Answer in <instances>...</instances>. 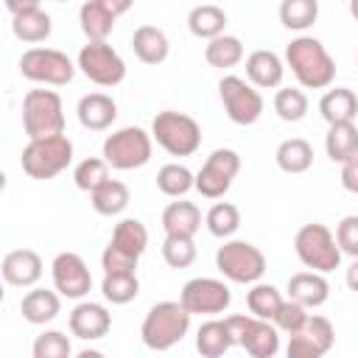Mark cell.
Wrapping results in <instances>:
<instances>
[{"label":"cell","instance_id":"1","mask_svg":"<svg viewBox=\"0 0 358 358\" xmlns=\"http://www.w3.org/2000/svg\"><path fill=\"white\" fill-rule=\"evenodd\" d=\"M285 64L305 90H324L336 78V62L316 36H296L285 48Z\"/></svg>","mask_w":358,"mask_h":358},{"label":"cell","instance_id":"2","mask_svg":"<svg viewBox=\"0 0 358 358\" xmlns=\"http://www.w3.org/2000/svg\"><path fill=\"white\" fill-rule=\"evenodd\" d=\"M190 310L182 302H157L151 305V310L145 313L143 324H140V338L148 350L154 352H165L173 344H179L187 330H190Z\"/></svg>","mask_w":358,"mask_h":358},{"label":"cell","instance_id":"3","mask_svg":"<svg viewBox=\"0 0 358 358\" xmlns=\"http://www.w3.org/2000/svg\"><path fill=\"white\" fill-rule=\"evenodd\" d=\"M70 162H73V140L67 134L28 140V145L22 148V157H20L22 171L39 182L59 176L62 171H67Z\"/></svg>","mask_w":358,"mask_h":358},{"label":"cell","instance_id":"4","mask_svg":"<svg viewBox=\"0 0 358 358\" xmlns=\"http://www.w3.org/2000/svg\"><path fill=\"white\" fill-rule=\"evenodd\" d=\"M151 137L171 157H190L201 145V126L185 112H157L151 120Z\"/></svg>","mask_w":358,"mask_h":358},{"label":"cell","instance_id":"5","mask_svg":"<svg viewBox=\"0 0 358 358\" xmlns=\"http://www.w3.org/2000/svg\"><path fill=\"white\" fill-rule=\"evenodd\" d=\"M22 129L28 140L64 134L62 98L53 90H28L22 98Z\"/></svg>","mask_w":358,"mask_h":358},{"label":"cell","instance_id":"6","mask_svg":"<svg viewBox=\"0 0 358 358\" xmlns=\"http://www.w3.org/2000/svg\"><path fill=\"white\" fill-rule=\"evenodd\" d=\"M294 252L302 260L305 268L313 271H333L341 263V249L336 243V235L324 227V224H302L294 235Z\"/></svg>","mask_w":358,"mask_h":358},{"label":"cell","instance_id":"7","mask_svg":"<svg viewBox=\"0 0 358 358\" xmlns=\"http://www.w3.org/2000/svg\"><path fill=\"white\" fill-rule=\"evenodd\" d=\"M154 137L140 126H123L103 140V159L115 171H134L151 159Z\"/></svg>","mask_w":358,"mask_h":358},{"label":"cell","instance_id":"8","mask_svg":"<svg viewBox=\"0 0 358 358\" xmlns=\"http://www.w3.org/2000/svg\"><path fill=\"white\" fill-rule=\"evenodd\" d=\"M215 268L241 285H252L266 274V255L249 241H227L215 252Z\"/></svg>","mask_w":358,"mask_h":358},{"label":"cell","instance_id":"9","mask_svg":"<svg viewBox=\"0 0 358 358\" xmlns=\"http://www.w3.org/2000/svg\"><path fill=\"white\" fill-rule=\"evenodd\" d=\"M20 73L22 78L34 81V84H48V87H62L70 84L76 76V67L70 62L67 53L56 50V48H28L20 56Z\"/></svg>","mask_w":358,"mask_h":358},{"label":"cell","instance_id":"10","mask_svg":"<svg viewBox=\"0 0 358 358\" xmlns=\"http://www.w3.org/2000/svg\"><path fill=\"white\" fill-rule=\"evenodd\" d=\"M78 70L98 87H115L126 78V62L106 39H90L76 59Z\"/></svg>","mask_w":358,"mask_h":358},{"label":"cell","instance_id":"11","mask_svg":"<svg viewBox=\"0 0 358 358\" xmlns=\"http://www.w3.org/2000/svg\"><path fill=\"white\" fill-rule=\"evenodd\" d=\"M235 347H243L252 358H274L280 350V330L274 322L260 316H227Z\"/></svg>","mask_w":358,"mask_h":358},{"label":"cell","instance_id":"12","mask_svg":"<svg viewBox=\"0 0 358 358\" xmlns=\"http://www.w3.org/2000/svg\"><path fill=\"white\" fill-rule=\"evenodd\" d=\"M218 95H221V103H224V112L232 123L238 126H252L260 120L263 115V95L260 90L241 78V76H224L218 81Z\"/></svg>","mask_w":358,"mask_h":358},{"label":"cell","instance_id":"13","mask_svg":"<svg viewBox=\"0 0 358 358\" xmlns=\"http://www.w3.org/2000/svg\"><path fill=\"white\" fill-rule=\"evenodd\" d=\"M179 302L190 313L215 316V313H224L229 308L232 294H229V285L224 280H215V277H193V280H187L182 285Z\"/></svg>","mask_w":358,"mask_h":358},{"label":"cell","instance_id":"14","mask_svg":"<svg viewBox=\"0 0 358 358\" xmlns=\"http://www.w3.org/2000/svg\"><path fill=\"white\" fill-rule=\"evenodd\" d=\"M238 171H241L238 151H232V148H215L204 159L201 171L196 173V190L204 199H221L232 187V179L238 176Z\"/></svg>","mask_w":358,"mask_h":358},{"label":"cell","instance_id":"15","mask_svg":"<svg viewBox=\"0 0 358 358\" xmlns=\"http://www.w3.org/2000/svg\"><path fill=\"white\" fill-rule=\"evenodd\" d=\"M50 274H53V288L62 296L81 299L92 288V274L87 268V263L81 260V255H76V252L56 255L53 263H50Z\"/></svg>","mask_w":358,"mask_h":358},{"label":"cell","instance_id":"16","mask_svg":"<svg viewBox=\"0 0 358 358\" xmlns=\"http://www.w3.org/2000/svg\"><path fill=\"white\" fill-rule=\"evenodd\" d=\"M333 341H336V330H333L330 319L308 316L305 327L288 338L285 352H288V358H319V355L330 352Z\"/></svg>","mask_w":358,"mask_h":358},{"label":"cell","instance_id":"17","mask_svg":"<svg viewBox=\"0 0 358 358\" xmlns=\"http://www.w3.org/2000/svg\"><path fill=\"white\" fill-rule=\"evenodd\" d=\"M70 333L81 341H98L109 333L112 327V313L101 305V302H78L70 310Z\"/></svg>","mask_w":358,"mask_h":358},{"label":"cell","instance_id":"18","mask_svg":"<svg viewBox=\"0 0 358 358\" xmlns=\"http://www.w3.org/2000/svg\"><path fill=\"white\" fill-rule=\"evenodd\" d=\"M3 280L14 288H34L42 277V257L34 249H11L0 263Z\"/></svg>","mask_w":358,"mask_h":358},{"label":"cell","instance_id":"19","mask_svg":"<svg viewBox=\"0 0 358 358\" xmlns=\"http://www.w3.org/2000/svg\"><path fill=\"white\" fill-rule=\"evenodd\" d=\"M282 76H285V64H282V59L274 50L260 48V50H252L246 56V78L257 90L280 87L282 84Z\"/></svg>","mask_w":358,"mask_h":358},{"label":"cell","instance_id":"20","mask_svg":"<svg viewBox=\"0 0 358 358\" xmlns=\"http://www.w3.org/2000/svg\"><path fill=\"white\" fill-rule=\"evenodd\" d=\"M76 115H78V123L90 131H103L115 123L117 117V103L112 101V95L106 92H90L78 101L76 106Z\"/></svg>","mask_w":358,"mask_h":358},{"label":"cell","instance_id":"21","mask_svg":"<svg viewBox=\"0 0 358 358\" xmlns=\"http://www.w3.org/2000/svg\"><path fill=\"white\" fill-rule=\"evenodd\" d=\"M288 296L302 302L305 308H319L330 296V282L322 271H296L288 277Z\"/></svg>","mask_w":358,"mask_h":358},{"label":"cell","instance_id":"22","mask_svg":"<svg viewBox=\"0 0 358 358\" xmlns=\"http://www.w3.org/2000/svg\"><path fill=\"white\" fill-rule=\"evenodd\" d=\"M131 50L143 64H162L171 53L168 36L157 25H140L131 34Z\"/></svg>","mask_w":358,"mask_h":358},{"label":"cell","instance_id":"23","mask_svg":"<svg viewBox=\"0 0 358 358\" xmlns=\"http://www.w3.org/2000/svg\"><path fill=\"white\" fill-rule=\"evenodd\" d=\"M201 227V210L193 201H171L162 210V229L165 235H182V238H196Z\"/></svg>","mask_w":358,"mask_h":358},{"label":"cell","instance_id":"24","mask_svg":"<svg viewBox=\"0 0 358 358\" xmlns=\"http://www.w3.org/2000/svg\"><path fill=\"white\" fill-rule=\"evenodd\" d=\"M59 310H62L59 291H48V288H31L20 302V313L31 324H48L59 316Z\"/></svg>","mask_w":358,"mask_h":358},{"label":"cell","instance_id":"25","mask_svg":"<svg viewBox=\"0 0 358 358\" xmlns=\"http://www.w3.org/2000/svg\"><path fill=\"white\" fill-rule=\"evenodd\" d=\"M11 31L20 42H28V45H36V42H45L53 31V20L48 11H42L39 6L36 8H25L20 14H11Z\"/></svg>","mask_w":358,"mask_h":358},{"label":"cell","instance_id":"26","mask_svg":"<svg viewBox=\"0 0 358 358\" xmlns=\"http://www.w3.org/2000/svg\"><path fill=\"white\" fill-rule=\"evenodd\" d=\"M324 151L338 165H344L352 157H358V126L352 120H347V123H330V129L324 134Z\"/></svg>","mask_w":358,"mask_h":358},{"label":"cell","instance_id":"27","mask_svg":"<svg viewBox=\"0 0 358 358\" xmlns=\"http://www.w3.org/2000/svg\"><path fill=\"white\" fill-rule=\"evenodd\" d=\"M319 115L327 120V123H347V120H355L358 115V95L350 90V87H336V90H327L319 101Z\"/></svg>","mask_w":358,"mask_h":358},{"label":"cell","instance_id":"28","mask_svg":"<svg viewBox=\"0 0 358 358\" xmlns=\"http://www.w3.org/2000/svg\"><path fill=\"white\" fill-rule=\"evenodd\" d=\"M229 347H235V338L229 333L227 319H210V322H204L199 327V333H196V350L204 358H221Z\"/></svg>","mask_w":358,"mask_h":358},{"label":"cell","instance_id":"29","mask_svg":"<svg viewBox=\"0 0 358 358\" xmlns=\"http://www.w3.org/2000/svg\"><path fill=\"white\" fill-rule=\"evenodd\" d=\"M187 28L193 36L199 39H215L224 34L227 28V11L215 3H201L196 8H190L187 14Z\"/></svg>","mask_w":358,"mask_h":358},{"label":"cell","instance_id":"30","mask_svg":"<svg viewBox=\"0 0 358 358\" xmlns=\"http://www.w3.org/2000/svg\"><path fill=\"white\" fill-rule=\"evenodd\" d=\"M274 159H277L280 171H285V173H305L313 165V148L302 137H288L277 145Z\"/></svg>","mask_w":358,"mask_h":358},{"label":"cell","instance_id":"31","mask_svg":"<svg viewBox=\"0 0 358 358\" xmlns=\"http://www.w3.org/2000/svg\"><path fill=\"white\" fill-rule=\"evenodd\" d=\"M115 14L101 3V0H87L78 8V22L81 31L87 34V39H106L115 28Z\"/></svg>","mask_w":358,"mask_h":358},{"label":"cell","instance_id":"32","mask_svg":"<svg viewBox=\"0 0 358 358\" xmlns=\"http://www.w3.org/2000/svg\"><path fill=\"white\" fill-rule=\"evenodd\" d=\"M204 59L210 67H218V70H229L235 64L243 62V42L232 34H221L215 39H207V48H204Z\"/></svg>","mask_w":358,"mask_h":358},{"label":"cell","instance_id":"33","mask_svg":"<svg viewBox=\"0 0 358 358\" xmlns=\"http://www.w3.org/2000/svg\"><path fill=\"white\" fill-rule=\"evenodd\" d=\"M90 199H92V210L98 215L112 218V215H120L129 207V187L117 179H106L98 190L90 193Z\"/></svg>","mask_w":358,"mask_h":358},{"label":"cell","instance_id":"34","mask_svg":"<svg viewBox=\"0 0 358 358\" xmlns=\"http://www.w3.org/2000/svg\"><path fill=\"white\" fill-rule=\"evenodd\" d=\"M157 187H159V193H165L171 199H182L185 193H190L196 187V176L185 165L168 162L157 171Z\"/></svg>","mask_w":358,"mask_h":358},{"label":"cell","instance_id":"35","mask_svg":"<svg viewBox=\"0 0 358 358\" xmlns=\"http://www.w3.org/2000/svg\"><path fill=\"white\" fill-rule=\"evenodd\" d=\"M282 305V294L271 285V282H252V288L246 291V308L252 316H260V319H274V313L280 310Z\"/></svg>","mask_w":358,"mask_h":358},{"label":"cell","instance_id":"36","mask_svg":"<svg viewBox=\"0 0 358 358\" xmlns=\"http://www.w3.org/2000/svg\"><path fill=\"white\" fill-rule=\"evenodd\" d=\"M319 17V0H280V22L291 31H305Z\"/></svg>","mask_w":358,"mask_h":358},{"label":"cell","instance_id":"37","mask_svg":"<svg viewBox=\"0 0 358 358\" xmlns=\"http://www.w3.org/2000/svg\"><path fill=\"white\" fill-rule=\"evenodd\" d=\"M204 224H207L210 235H215V238H232L238 232V227H241V210L235 204H229V201H215L207 210Z\"/></svg>","mask_w":358,"mask_h":358},{"label":"cell","instance_id":"38","mask_svg":"<svg viewBox=\"0 0 358 358\" xmlns=\"http://www.w3.org/2000/svg\"><path fill=\"white\" fill-rule=\"evenodd\" d=\"M310 103H308V95L296 87H280L277 95H274V112L280 120L285 123H299L305 115H308Z\"/></svg>","mask_w":358,"mask_h":358},{"label":"cell","instance_id":"39","mask_svg":"<svg viewBox=\"0 0 358 358\" xmlns=\"http://www.w3.org/2000/svg\"><path fill=\"white\" fill-rule=\"evenodd\" d=\"M101 294L112 305H126V302L137 299V294H140L137 271H131V274H103Z\"/></svg>","mask_w":358,"mask_h":358},{"label":"cell","instance_id":"40","mask_svg":"<svg viewBox=\"0 0 358 358\" xmlns=\"http://www.w3.org/2000/svg\"><path fill=\"white\" fill-rule=\"evenodd\" d=\"M112 243H117V246H123L126 252H131V255H143L145 252V246H148V229H145V224L143 221H137V218H123L120 224H115V229H112Z\"/></svg>","mask_w":358,"mask_h":358},{"label":"cell","instance_id":"41","mask_svg":"<svg viewBox=\"0 0 358 358\" xmlns=\"http://www.w3.org/2000/svg\"><path fill=\"white\" fill-rule=\"evenodd\" d=\"M106 179H109V162H106V159H98V157L81 159V162L76 165V171H73V182H76V187L84 190V193L98 190Z\"/></svg>","mask_w":358,"mask_h":358},{"label":"cell","instance_id":"42","mask_svg":"<svg viewBox=\"0 0 358 358\" xmlns=\"http://www.w3.org/2000/svg\"><path fill=\"white\" fill-rule=\"evenodd\" d=\"M162 260L171 268H187L196 260V243L193 238H182V235H165L162 241Z\"/></svg>","mask_w":358,"mask_h":358},{"label":"cell","instance_id":"43","mask_svg":"<svg viewBox=\"0 0 358 358\" xmlns=\"http://www.w3.org/2000/svg\"><path fill=\"white\" fill-rule=\"evenodd\" d=\"M31 352H34V358H70L73 344L62 330H45L34 338Z\"/></svg>","mask_w":358,"mask_h":358},{"label":"cell","instance_id":"44","mask_svg":"<svg viewBox=\"0 0 358 358\" xmlns=\"http://www.w3.org/2000/svg\"><path fill=\"white\" fill-rule=\"evenodd\" d=\"M308 308L302 305V302H296V299H282V305H280V310L274 313V324H277V330L280 333H288V336H294V333H299L302 327H305V322H308Z\"/></svg>","mask_w":358,"mask_h":358},{"label":"cell","instance_id":"45","mask_svg":"<svg viewBox=\"0 0 358 358\" xmlns=\"http://www.w3.org/2000/svg\"><path fill=\"white\" fill-rule=\"evenodd\" d=\"M137 255H131V252H126L123 246H117V243H112L109 241V246L103 249V255H101V266H103V274H131V271H137Z\"/></svg>","mask_w":358,"mask_h":358},{"label":"cell","instance_id":"46","mask_svg":"<svg viewBox=\"0 0 358 358\" xmlns=\"http://www.w3.org/2000/svg\"><path fill=\"white\" fill-rule=\"evenodd\" d=\"M336 243L341 255L358 257V215H344L336 227Z\"/></svg>","mask_w":358,"mask_h":358},{"label":"cell","instance_id":"47","mask_svg":"<svg viewBox=\"0 0 358 358\" xmlns=\"http://www.w3.org/2000/svg\"><path fill=\"white\" fill-rule=\"evenodd\" d=\"M341 187L347 193H355L358 196V157H352L350 162L341 165Z\"/></svg>","mask_w":358,"mask_h":358},{"label":"cell","instance_id":"48","mask_svg":"<svg viewBox=\"0 0 358 358\" xmlns=\"http://www.w3.org/2000/svg\"><path fill=\"white\" fill-rule=\"evenodd\" d=\"M42 0H3V6L11 11V14H20V11H25V8H36Z\"/></svg>","mask_w":358,"mask_h":358},{"label":"cell","instance_id":"49","mask_svg":"<svg viewBox=\"0 0 358 358\" xmlns=\"http://www.w3.org/2000/svg\"><path fill=\"white\" fill-rule=\"evenodd\" d=\"M101 3H103V6H106V8L112 11V14H115V17L126 14V11H129V8L134 6V0H101Z\"/></svg>","mask_w":358,"mask_h":358},{"label":"cell","instance_id":"50","mask_svg":"<svg viewBox=\"0 0 358 358\" xmlns=\"http://www.w3.org/2000/svg\"><path fill=\"white\" fill-rule=\"evenodd\" d=\"M344 280H347V288H350V291H358V257H352V263H350Z\"/></svg>","mask_w":358,"mask_h":358},{"label":"cell","instance_id":"51","mask_svg":"<svg viewBox=\"0 0 358 358\" xmlns=\"http://www.w3.org/2000/svg\"><path fill=\"white\" fill-rule=\"evenodd\" d=\"M78 358H101V350H81Z\"/></svg>","mask_w":358,"mask_h":358},{"label":"cell","instance_id":"52","mask_svg":"<svg viewBox=\"0 0 358 358\" xmlns=\"http://www.w3.org/2000/svg\"><path fill=\"white\" fill-rule=\"evenodd\" d=\"M350 14H352V20L358 22V0H350Z\"/></svg>","mask_w":358,"mask_h":358},{"label":"cell","instance_id":"53","mask_svg":"<svg viewBox=\"0 0 358 358\" xmlns=\"http://www.w3.org/2000/svg\"><path fill=\"white\" fill-rule=\"evenodd\" d=\"M56 3H67V0H56Z\"/></svg>","mask_w":358,"mask_h":358},{"label":"cell","instance_id":"54","mask_svg":"<svg viewBox=\"0 0 358 358\" xmlns=\"http://www.w3.org/2000/svg\"><path fill=\"white\" fill-rule=\"evenodd\" d=\"M355 64H358V56H355Z\"/></svg>","mask_w":358,"mask_h":358}]
</instances>
